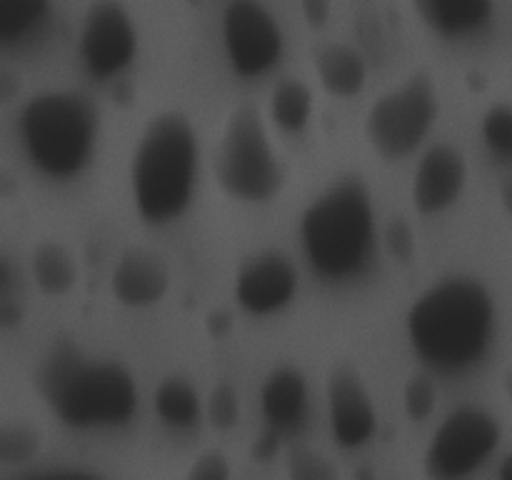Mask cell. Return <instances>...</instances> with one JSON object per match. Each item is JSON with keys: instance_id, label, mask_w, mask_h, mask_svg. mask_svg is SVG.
I'll list each match as a JSON object with an SVG mask.
<instances>
[{"instance_id": "obj_1", "label": "cell", "mask_w": 512, "mask_h": 480, "mask_svg": "<svg viewBox=\"0 0 512 480\" xmlns=\"http://www.w3.org/2000/svg\"><path fill=\"white\" fill-rule=\"evenodd\" d=\"M498 305L473 275H445L410 303L405 333L413 353L435 375H463L490 353Z\"/></svg>"}, {"instance_id": "obj_2", "label": "cell", "mask_w": 512, "mask_h": 480, "mask_svg": "<svg viewBox=\"0 0 512 480\" xmlns=\"http://www.w3.org/2000/svg\"><path fill=\"white\" fill-rule=\"evenodd\" d=\"M200 143L180 110L153 115L130 153V195L148 225H170L190 208L198 183Z\"/></svg>"}, {"instance_id": "obj_3", "label": "cell", "mask_w": 512, "mask_h": 480, "mask_svg": "<svg viewBox=\"0 0 512 480\" xmlns=\"http://www.w3.org/2000/svg\"><path fill=\"white\" fill-rule=\"evenodd\" d=\"M38 390L63 425L118 428L135 415L138 385L115 360L88 358L70 340L55 345L38 368Z\"/></svg>"}, {"instance_id": "obj_4", "label": "cell", "mask_w": 512, "mask_h": 480, "mask_svg": "<svg viewBox=\"0 0 512 480\" xmlns=\"http://www.w3.org/2000/svg\"><path fill=\"white\" fill-rule=\"evenodd\" d=\"M310 268L325 280H350L368 268L375 253L378 220L368 183L343 175L315 195L298 223Z\"/></svg>"}, {"instance_id": "obj_5", "label": "cell", "mask_w": 512, "mask_h": 480, "mask_svg": "<svg viewBox=\"0 0 512 480\" xmlns=\"http://www.w3.org/2000/svg\"><path fill=\"white\" fill-rule=\"evenodd\" d=\"M18 133L30 165L38 173L68 180L83 173L93 160L100 110L83 90H45L23 105Z\"/></svg>"}, {"instance_id": "obj_6", "label": "cell", "mask_w": 512, "mask_h": 480, "mask_svg": "<svg viewBox=\"0 0 512 480\" xmlns=\"http://www.w3.org/2000/svg\"><path fill=\"white\" fill-rule=\"evenodd\" d=\"M213 180L228 198L248 205L273 203L285 188V163L255 105H240L225 120L213 150Z\"/></svg>"}, {"instance_id": "obj_7", "label": "cell", "mask_w": 512, "mask_h": 480, "mask_svg": "<svg viewBox=\"0 0 512 480\" xmlns=\"http://www.w3.org/2000/svg\"><path fill=\"white\" fill-rule=\"evenodd\" d=\"M440 115L435 80L425 70L378 95L365 115L363 133L385 163H400L418 153Z\"/></svg>"}, {"instance_id": "obj_8", "label": "cell", "mask_w": 512, "mask_h": 480, "mask_svg": "<svg viewBox=\"0 0 512 480\" xmlns=\"http://www.w3.org/2000/svg\"><path fill=\"white\" fill-rule=\"evenodd\" d=\"M503 440V428L480 405L455 408L430 438L423 468L430 480H468L478 473Z\"/></svg>"}, {"instance_id": "obj_9", "label": "cell", "mask_w": 512, "mask_h": 480, "mask_svg": "<svg viewBox=\"0 0 512 480\" xmlns=\"http://www.w3.org/2000/svg\"><path fill=\"white\" fill-rule=\"evenodd\" d=\"M225 58L238 78L253 80L268 75L285 50L283 30L258 0H230L220 18Z\"/></svg>"}, {"instance_id": "obj_10", "label": "cell", "mask_w": 512, "mask_h": 480, "mask_svg": "<svg viewBox=\"0 0 512 480\" xmlns=\"http://www.w3.org/2000/svg\"><path fill=\"white\" fill-rule=\"evenodd\" d=\"M138 28L120 0H93L85 10L78 53L95 80H113L133 65L138 55Z\"/></svg>"}, {"instance_id": "obj_11", "label": "cell", "mask_w": 512, "mask_h": 480, "mask_svg": "<svg viewBox=\"0 0 512 480\" xmlns=\"http://www.w3.org/2000/svg\"><path fill=\"white\" fill-rule=\"evenodd\" d=\"M328 423L335 445L360 450L378 433V408L373 403L363 375L350 363H338L325 383Z\"/></svg>"}, {"instance_id": "obj_12", "label": "cell", "mask_w": 512, "mask_h": 480, "mask_svg": "<svg viewBox=\"0 0 512 480\" xmlns=\"http://www.w3.org/2000/svg\"><path fill=\"white\" fill-rule=\"evenodd\" d=\"M300 275L293 260L280 250H265L240 265L233 280V298L243 313L268 318L293 303Z\"/></svg>"}, {"instance_id": "obj_13", "label": "cell", "mask_w": 512, "mask_h": 480, "mask_svg": "<svg viewBox=\"0 0 512 480\" xmlns=\"http://www.w3.org/2000/svg\"><path fill=\"white\" fill-rule=\"evenodd\" d=\"M468 178L470 168L463 150L450 143H435L433 148L425 150L413 170L410 200L415 213L433 218L450 210L463 198Z\"/></svg>"}, {"instance_id": "obj_14", "label": "cell", "mask_w": 512, "mask_h": 480, "mask_svg": "<svg viewBox=\"0 0 512 480\" xmlns=\"http://www.w3.org/2000/svg\"><path fill=\"white\" fill-rule=\"evenodd\" d=\"M170 268L148 248H128L110 270V293L115 303L130 310H145L163 303L170 290Z\"/></svg>"}, {"instance_id": "obj_15", "label": "cell", "mask_w": 512, "mask_h": 480, "mask_svg": "<svg viewBox=\"0 0 512 480\" xmlns=\"http://www.w3.org/2000/svg\"><path fill=\"white\" fill-rule=\"evenodd\" d=\"M260 413L268 430L280 438L298 435L310 415V388L303 370L295 365H278L265 375L260 385Z\"/></svg>"}, {"instance_id": "obj_16", "label": "cell", "mask_w": 512, "mask_h": 480, "mask_svg": "<svg viewBox=\"0 0 512 480\" xmlns=\"http://www.w3.org/2000/svg\"><path fill=\"white\" fill-rule=\"evenodd\" d=\"M415 15L440 38H468L488 28L495 0H410Z\"/></svg>"}, {"instance_id": "obj_17", "label": "cell", "mask_w": 512, "mask_h": 480, "mask_svg": "<svg viewBox=\"0 0 512 480\" xmlns=\"http://www.w3.org/2000/svg\"><path fill=\"white\" fill-rule=\"evenodd\" d=\"M315 73L333 98H355L368 83V65L360 50L345 43H328L315 53Z\"/></svg>"}, {"instance_id": "obj_18", "label": "cell", "mask_w": 512, "mask_h": 480, "mask_svg": "<svg viewBox=\"0 0 512 480\" xmlns=\"http://www.w3.org/2000/svg\"><path fill=\"white\" fill-rule=\"evenodd\" d=\"M153 410L160 423L170 430H193L205 413V403L198 388L188 378L168 375L153 390Z\"/></svg>"}, {"instance_id": "obj_19", "label": "cell", "mask_w": 512, "mask_h": 480, "mask_svg": "<svg viewBox=\"0 0 512 480\" xmlns=\"http://www.w3.org/2000/svg\"><path fill=\"white\" fill-rule=\"evenodd\" d=\"M30 278L48 298H63L78 285L80 268L75 255L55 240H43L30 255Z\"/></svg>"}, {"instance_id": "obj_20", "label": "cell", "mask_w": 512, "mask_h": 480, "mask_svg": "<svg viewBox=\"0 0 512 480\" xmlns=\"http://www.w3.org/2000/svg\"><path fill=\"white\" fill-rule=\"evenodd\" d=\"M315 98L308 83L298 78H285L270 93V120L283 133H300L308 128L310 118H313Z\"/></svg>"}, {"instance_id": "obj_21", "label": "cell", "mask_w": 512, "mask_h": 480, "mask_svg": "<svg viewBox=\"0 0 512 480\" xmlns=\"http://www.w3.org/2000/svg\"><path fill=\"white\" fill-rule=\"evenodd\" d=\"M53 0H0V43L30 38L48 20Z\"/></svg>"}, {"instance_id": "obj_22", "label": "cell", "mask_w": 512, "mask_h": 480, "mask_svg": "<svg viewBox=\"0 0 512 480\" xmlns=\"http://www.w3.org/2000/svg\"><path fill=\"white\" fill-rule=\"evenodd\" d=\"M480 135L490 153L503 163H512V105L498 103L485 110Z\"/></svg>"}, {"instance_id": "obj_23", "label": "cell", "mask_w": 512, "mask_h": 480, "mask_svg": "<svg viewBox=\"0 0 512 480\" xmlns=\"http://www.w3.org/2000/svg\"><path fill=\"white\" fill-rule=\"evenodd\" d=\"M40 440H43V435L25 420L5 423L0 428V458L8 465L28 463L38 455Z\"/></svg>"}, {"instance_id": "obj_24", "label": "cell", "mask_w": 512, "mask_h": 480, "mask_svg": "<svg viewBox=\"0 0 512 480\" xmlns=\"http://www.w3.org/2000/svg\"><path fill=\"white\" fill-rule=\"evenodd\" d=\"M240 393L230 380H218L210 390L208 400H205V418H208L210 428L225 433L233 430L240 420Z\"/></svg>"}, {"instance_id": "obj_25", "label": "cell", "mask_w": 512, "mask_h": 480, "mask_svg": "<svg viewBox=\"0 0 512 480\" xmlns=\"http://www.w3.org/2000/svg\"><path fill=\"white\" fill-rule=\"evenodd\" d=\"M438 405V385L433 373H413L403 385V410L413 423H423Z\"/></svg>"}, {"instance_id": "obj_26", "label": "cell", "mask_w": 512, "mask_h": 480, "mask_svg": "<svg viewBox=\"0 0 512 480\" xmlns=\"http://www.w3.org/2000/svg\"><path fill=\"white\" fill-rule=\"evenodd\" d=\"M285 473H288V480H338V468L333 460L308 445L293 448Z\"/></svg>"}, {"instance_id": "obj_27", "label": "cell", "mask_w": 512, "mask_h": 480, "mask_svg": "<svg viewBox=\"0 0 512 480\" xmlns=\"http://www.w3.org/2000/svg\"><path fill=\"white\" fill-rule=\"evenodd\" d=\"M383 245L398 263H410L418 250L413 225L405 218H390L383 228Z\"/></svg>"}, {"instance_id": "obj_28", "label": "cell", "mask_w": 512, "mask_h": 480, "mask_svg": "<svg viewBox=\"0 0 512 480\" xmlns=\"http://www.w3.org/2000/svg\"><path fill=\"white\" fill-rule=\"evenodd\" d=\"M183 480H233L230 460L220 450H205L193 460Z\"/></svg>"}, {"instance_id": "obj_29", "label": "cell", "mask_w": 512, "mask_h": 480, "mask_svg": "<svg viewBox=\"0 0 512 480\" xmlns=\"http://www.w3.org/2000/svg\"><path fill=\"white\" fill-rule=\"evenodd\" d=\"M300 15L313 30L325 28L330 18V0H300Z\"/></svg>"}, {"instance_id": "obj_30", "label": "cell", "mask_w": 512, "mask_h": 480, "mask_svg": "<svg viewBox=\"0 0 512 480\" xmlns=\"http://www.w3.org/2000/svg\"><path fill=\"white\" fill-rule=\"evenodd\" d=\"M278 448H280V435L273 433V430H268V433L263 435V440L258 438V443H255L253 448V455L258 460H270Z\"/></svg>"}, {"instance_id": "obj_31", "label": "cell", "mask_w": 512, "mask_h": 480, "mask_svg": "<svg viewBox=\"0 0 512 480\" xmlns=\"http://www.w3.org/2000/svg\"><path fill=\"white\" fill-rule=\"evenodd\" d=\"M500 203H503L505 213L512 218V175L503 180V185H500Z\"/></svg>"}, {"instance_id": "obj_32", "label": "cell", "mask_w": 512, "mask_h": 480, "mask_svg": "<svg viewBox=\"0 0 512 480\" xmlns=\"http://www.w3.org/2000/svg\"><path fill=\"white\" fill-rule=\"evenodd\" d=\"M498 480H512V453H508L503 460H500Z\"/></svg>"}, {"instance_id": "obj_33", "label": "cell", "mask_w": 512, "mask_h": 480, "mask_svg": "<svg viewBox=\"0 0 512 480\" xmlns=\"http://www.w3.org/2000/svg\"><path fill=\"white\" fill-rule=\"evenodd\" d=\"M503 385H505V393H508V398H510V403H512V370H508V373H505Z\"/></svg>"}]
</instances>
